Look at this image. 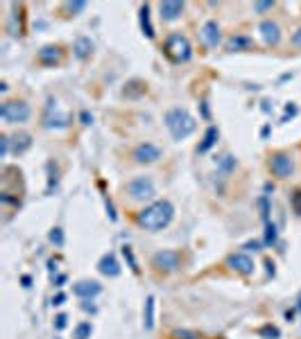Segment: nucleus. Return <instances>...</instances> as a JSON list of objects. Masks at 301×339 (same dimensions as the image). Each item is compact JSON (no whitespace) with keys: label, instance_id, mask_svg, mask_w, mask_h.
<instances>
[{"label":"nucleus","instance_id":"1","mask_svg":"<svg viewBox=\"0 0 301 339\" xmlns=\"http://www.w3.org/2000/svg\"><path fill=\"white\" fill-rule=\"evenodd\" d=\"M172 217H174V206L163 199V202H154L147 208H143L136 219H138V226L147 228V231H161L172 222Z\"/></svg>","mask_w":301,"mask_h":339},{"label":"nucleus","instance_id":"2","mask_svg":"<svg viewBox=\"0 0 301 339\" xmlns=\"http://www.w3.org/2000/svg\"><path fill=\"white\" fill-rule=\"evenodd\" d=\"M166 127L170 129L174 140H183L197 129V122L186 109H170L166 113Z\"/></svg>","mask_w":301,"mask_h":339},{"label":"nucleus","instance_id":"3","mask_svg":"<svg viewBox=\"0 0 301 339\" xmlns=\"http://www.w3.org/2000/svg\"><path fill=\"white\" fill-rule=\"evenodd\" d=\"M166 50L174 61H188L193 54V45L183 34H170L166 41Z\"/></svg>","mask_w":301,"mask_h":339},{"label":"nucleus","instance_id":"4","mask_svg":"<svg viewBox=\"0 0 301 339\" xmlns=\"http://www.w3.org/2000/svg\"><path fill=\"white\" fill-rule=\"evenodd\" d=\"M127 195L136 202H145V199H152L156 195V188H154V181L150 176H136L127 183Z\"/></svg>","mask_w":301,"mask_h":339},{"label":"nucleus","instance_id":"5","mask_svg":"<svg viewBox=\"0 0 301 339\" xmlns=\"http://www.w3.org/2000/svg\"><path fill=\"white\" fill-rule=\"evenodd\" d=\"M0 118L5 122H25L30 118V106L27 102L23 100H11V102H5V104L0 106Z\"/></svg>","mask_w":301,"mask_h":339},{"label":"nucleus","instance_id":"6","mask_svg":"<svg viewBox=\"0 0 301 339\" xmlns=\"http://www.w3.org/2000/svg\"><path fill=\"white\" fill-rule=\"evenodd\" d=\"M226 265L231 267V269H236L238 274H242V276H252L254 269H256L254 260L249 258L247 254H231L229 258H226Z\"/></svg>","mask_w":301,"mask_h":339},{"label":"nucleus","instance_id":"7","mask_svg":"<svg viewBox=\"0 0 301 339\" xmlns=\"http://www.w3.org/2000/svg\"><path fill=\"white\" fill-rule=\"evenodd\" d=\"M272 172L281 179H288L295 172V163H292L290 154H274L272 156Z\"/></svg>","mask_w":301,"mask_h":339},{"label":"nucleus","instance_id":"8","mask_svg":"<svg viewBox=\"0 0 301 339\" xmlns=\"http://www.w3.org/2000/svg\"><path fill=\"white\" fill-rule=\"evenodd\" d=\"M57 100H50L48 102V113H45V120H43V125L48 129H64L68 127V116H64V113H57Z\"/></svg>","mask_w":301,"mask_h":339},{"label":"nucleus","instance_id":"9","mask_svg":"<svg viewBox=\"0 0 301 339\" xmlns=\"http://www.w3.org/2000/svg\"><path fill=\"white\" fill-rule=\"evenodd\" d=\"M152 265L159 271H174L179 267V255L174 251H159L152 258Z\"/></svg>","mask_w":301,"mask_h":339},{"label":"nucleus","instance_id":"10","mask_svg":"<svg viewBox=\"0 0 301 339\" xmlns=\"http://www.w3.org/2000/svg\"><path fill=\"white\" fill-rule=\"evenodd\" d=\"M161 159V149L152 143H143L134 149V161L136 163H154Z\"/></svg>","mask_w":301,"mask_h":339},{"label":"nucleus","instance_id":"11","mask_svg":"<svg viewBox=\"0 0 301 339\" xmlns=\"http://www.w3.org/2000/svg\"><path fill=\"white\" fill-rule=\"evenodd\" d=\"M258 30H260V37H263V41L267 43V45H279L281 30H279V25H276L274 21H263Z\"/></svg>","mask_w":301,"mask_h":339},{"label":"nucleus","instance_id":"12","mask_svg":"<svg viewBox=\"0 0 301 339\" xmlns=\"http://www.w3.org/2000/svg\"><path fill=\"white\" fill-rule=\"evenodd\" d=\"M73 292H75L80 298H93V297H97V294L102 292V285H100L97 281H80V283H75Z\"/></svg>","mask_w":301,"mask_h":339},{"label":"nucleus","instance_id":"13","mask_svg":"<svg viewBox=\"0 0 301 339\" xmlns=\"http://www.w3.org/2000/svg\"><path fill=\"white\" fill-rule=\"evenodd\" d=\"M199 34H202V39H204L206 45H217L220 43V27H217V23L215 21H206L204 25H202V30H199Z\"/></svg>","mask_w":301,"mask_h":339},{"label":"nucleus","instance_id":"14","mask_svg":"<svg viewBox=\"0 0 301 339\" xmlns=\"http://www.w3.org/2000/svg\"><path fill=\"white\" fill-rule=\"evenodd\" d=\"M97 269H100V274H104V276H120V265H118V260H116L113 254L102 255L100 262H97Z\"/></svg>","mask_w":301,"mask_h":339},{"label":"nucleus","instance_id":"15","mask_svg":"<svg viewBox=\"0 0 301 339\" xmlns=\"http://www.w3.org/2000/svg\"><path fill=\"white\" fill-rule=\"evenodd\" d=\"M159 11H161L163 21H177L183 11V2H161Z\"/></svg>","mask_w":301,"mask_h":339},{"label":"nucleus","instance_id":"16","mask_svg":"<svg viewBox=\"0 0 301 339\" xmlns=\"http://www.w3.org/2000/svg\"><path fill=\"white\" fill-rule=\"evenodd\" d=\"M217 136H220V131H217V127H209L206 129V133H204V140L199 143V147H197V152H202V154H206L211 147H213L215 143H217Z\"/></svg>","mask_w":301,"mask_h":339},{"label":"nucleus","instance_id":"17","mask_svg":"<svg viewBox=\"0 0 301 339\" xmlns=\"http://www.w3.org/2000/svg\"><path fill=\"white\" fill-rule=\"evenodd\" d=\"M140 27H143V32H145L147 39L154 37V27H152V23H150V7L147 5L140 7Z\"/></svg>","mask_w":301,"mask_h":339},{"label":"nucleus","instance_id":"18","mask_svg":"<svg viewBox=\"0 0 301 339\" xmlns=\"http://www.w3.org/2000/svg\"><path fill=\"white\" fill-rule=\"evenodd\" d=\"M91 50H93V43H91V39H86V37H80L75 41V54L80 59H86L88 54H91Z\"/></svg>","mask_w":301,"mask_h":339},{"label":"nucleus","instance_id":"19","mask_svg":"<svg viewBox=\"0 0 301 339\" xmlns=\"http://www.w3.org/2000/svg\"><path fill=\"white\" fill-rule=\"evenodd\" d=\"M39 59H41V61H45V64H52V61H57V59H59V48H54V45H45V48L39 52Z\"/></svg>","mask_w":301,"mask_h":339},{"label":"nucleus","instance_id":"20","mask_svg":"<svg viewBox=\"0 0 301 339\" xmlns=\"http://www.w3.org/2000/svg\"><path fill=\"white\" fill-rule=\"evenodd\" d=\"M145 328H154V297H147L145 301Z\"/></svg>","mask_w":301,"mask_h":339},{"label":"nucleus","instance_id":"21","mask_svg":"<svg viewBox=\"0 0 301 339\" xmlns=\"http://www.w3.org/2000/svg\"><path fill=\"white\" fill-rule=\"evenodd\" d=\"M91 337V323H80L75 328V339H88Z\"/></svg>","mask_w":301,"mask_h":339},{"label":"nucleus","instance_id":"22","mask_svg":"<svg viewBox=\"0 0 301 339\" xmlns=\"http://www.w3.org/2000/svg\"><path fill=\"white\" fill-rule=\"evenodd\" d=\"M245 45H249V39H245V37H233L231 41H229V50H240V48H245Z\"/></svg>","mask_w":301,"mask_h":339},{"label":"nucleus","instance_id":"23","mask_svg":"<svg viewBox=\"0 0 301 339\" xmlns=\"http://www.w3.org/2000/svg\"><path fill=\"white\" fill-rule=\"evenodd\" d=\"M50 242L61 247L64 244V233H61V228H52V233H50Z\"/></svg>","mask_w":301,"mask_h":339},{"label":"nucleus","instance_id":"24","mask_svg":"<svg viewBox=\"0 0 301 339\" xmlns=\"http://www.w3.org/2000/svg\"><path fill=\"white\" fill-rule=\"evenodd\" d=\"M274 240H276V226H274V224H269V222H267V228H265V242L272 244Z\"/></svg>","mask_w":301,"mask_h":339},{"label":"nucleus","instance_id":"25","mask_svg":"<svg viewBox=\"0 0 301 339\" xmlns=\"http://www.w3.org/2000/svg\"><path fill=\"white\" fill-rule=\"evenodd\" d=\"M123 254H125V258L129 260V267L134 271H138V265H136V260H134V254H131V249L129 247H123Z\"/></svg>","mask_w":301,"mask_h":339},{"label":"nucleus","instance_id":"26","mask_svg":"<svg viewBox=\"0 0 301 339\" xmlns=\"http://www.w3.org/2000/svg\"><path fill=\"white\" fill-rule=\"evenodd\" d=\"M54 326H57V330H64L66 328V314H59V317L54 319Z\"/></svg>","mask_w":301,"mask_h":339},{"label":"nucleus","instance_id":"27","mask_svg":"<svg viewBox=\"0 0 301 339\" xmlns=\"http://www.w3.org/2000/svg\"><path fill=\"white\" fill-rule=\"evenodd\" d=\"M66 7H68L70 11H82V9H84V7H86V2H68V5H66Z\"/></svg>","mask_w":301,"mask_h":339},{"label":"nucleus","instance_id":"28","mask_svg":"<svg viewBox=\"0 0 301 339\" xmlns=\"http://www.w3.org/2000/svg\"><path fill=\"white\" fill-rule=\"evenodd\" d=\"M292 204H295V211L301 212V192H295V197H292Z\"/></svg>","mask_w":301,"mask_h":339},{"label":"nucleus","instance_id":"29","mask_svg":"<svg viewBox=\"0 0 301 339\" xmlns=\"http://www.w3.org/2000/svg\"><path fill=\"white\" fill-rule=\"evenodd\" d=\"M254 9H256V11H265V9H272V2H256V5H254Z\"/></svg>","mask_w":301,"mask_h":339},{"label":"nucleus","instance_id":"30","mask_svg":"<svg viewBox=\"0 0 301 339\" xmlns=\"http://www.w3.org/2000/svg\"><path fill=\"white\" fill-rule=\"evenodd\" d=\"M292 43H295L297 48H301V27H299V30H297L295 34H292Z\"/></svg>","mask_w":301,"mask_h":339},{"label":"nucleus","instance_id":"31","mask_svg":"<svg viewBox=\"0 0 301 339\" xmlns=\"http://www.w3.org/2000/svg\"><path fill=\"white\" fill-rule=\"evenodd\" d=\"M82 122H84V125H91L93 122V116L88 111H82Z\"/></svg>","mask_w":301,"mask_h":339},{"label":"nucleus","instance_id":"32","mask_svg":"<svg viewBox=\"0 0 301 339\" xmlns=\"http://www.w3.org/2000/svg\"><path fill=\"white\" fill-rule=\"evenodd\" d=\"M64 301H66V294H61V292H59V294L52 298V305H61Z\"/></svg>","mask_w":301,"mask_h":339},{"label":"nucleus","instance_id":"33","mask_svg":"<svg viewBox=\"0 0 301 339\" xmlns=\"http://www.w3.org/2000/svg\"><path fill=\"white\" fill-rule=\"evenodd\" d=\"M263 333L265 335H272V337H279V330H276V328H265Z\"/></svg>","mask_w":301,"mask_h":339},{"label":"nucleus","instance_id":"34","mask_svg":"<svg viewBox=\"0 0 301 339\" xmlns=\"http://www.w3.org/2000/svg\"><path fill=\"white\" fill-rule=\"evenodd\" d=\"M299 310H301V301H299Z\"/></svg>","mask_w":301,"mask_h":339}]
</instances>
